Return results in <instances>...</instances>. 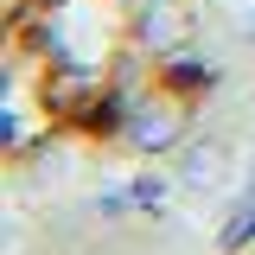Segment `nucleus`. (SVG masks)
Returning a JSON list of instances; mask_svg holds the SVG:
<instances>
[{
    "label": "nucleus",
    "instance_id": "3",
    "mask_svg": "<svg viewBox=\"0 0 255 255\" xmlns=\"http://www.w3.org/2000/svg\"><path fill=\"white\" fill-rule=\"evenodd\" d=\"M249 236H255V204H243V217H236L230 230H223V243L236 249V243H249Z\"/></svg>",
    "mask_w": 255,
    "mask_h": 255
},
{
    "label": "nucleus",
    "instance_id": "2",
    "mask_svg": "<svg viewBox=\"0 0 255 255\" xmlns=\"http://www.w3.org/2000/svg\"><path fill=\"white\" fill-rule=\"evenodd\" d=\"M217 179H223V147L217 140H198V147L185 153V185L204 191V185H217Z\"/></svg>",
    "mask_w": 255,
    "mask_h": 255
},
{
    "label": "nucleus",
    "instance_id": "1",
    "mask_svg": "<svg viewBox=\"0 0 255 255\" xmlns=\"http://www.w3.org/2000/svg\"><path fill=\"white\" fill-rule=\"evenodd\" d=\"M172 134H179V115H172V109H147V115L134 122V147H140V153H159V147H172Z\"/></svg>",
    "mask_w": 255,
    "mask_h": 255
},
{
    "label": "nucleus",
    "instance_id": "4",
    "mask_svg": "<svg viewBox=\"0 0 255 255\" xmlns=\"http://www.w3.org/2000/svg\"><path fill=\"white\" fill-rule=\"evenodd\" d=\"M249 32H255V13H249Z\"/></svg>",
    "mask_w": 255,
    "mask_h": 255
}]
</instances>
